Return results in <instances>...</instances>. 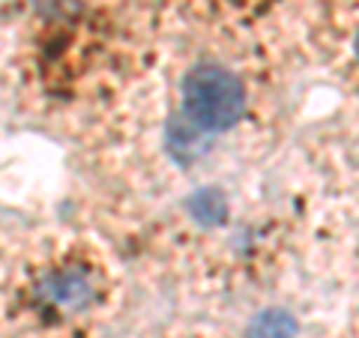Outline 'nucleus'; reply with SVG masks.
I'll return each mask as SVG.
<instances>
[{
  "label": "nucleus",
  "mask_w": 359,
  "mask_h": 338,
  "mask_svg": "<svg viewBox=\"0 0 359 338\" xmlns=\"http://www.w3.org/2000/svg\"><path fill=\"white\" fill-rule=\"evenodd\" d=\"M245 111V87L219 63H201L183 78V114L198 132L219 135L237 126Z\"/></svg>",
  "instance_id": "nucleus-1"
},
{
  "label": "nucleus",
  "mask_w": 359,
  "mask_h": 338,
  "mask_svg": "<svg viewBox=\"0 0 359 338\" xmlns=\"http://www.w3.org/2000/svg\"><path fill=\"white\" fill-rule=\"evenodd\" d=\"M297 332H299V323L285 309H266L261 314H255V320L245 330L249 338H297Z\"/></svg>",
  "instance_id": "nucleus-2"
},
{
  "label": "nucleus",
  "mask_w": 359,
  "mask_h": 338,
  "mask_svg": "<svg viewBox=\"0 0 359 338\" xmlns=\"http://www.w3.org/2000/svg\"><path fill=\"white\" fill-rule=\"evenodd\" d=\"M189 212L201 224H222L224 216H228V201H224L219 189H201L189 201Z\"/></svg>",
  "instance_id": "nucleus-3"
},
{
  "label": "nucleus",
  "mask_w": 359,
  "mask_h": 338,
  "mask_svg": "<svg viewBox=\"0 0 359 338\" xmlns=\"http://www.w3.org/2000/svg\"><path fill=\"white\" fill-rule=\"evenodd\" d=\"M48 294L57 299V302H69V306H78V302L87 299V281L81 276H54Z\"/></svg>",
  "instance_id": "nucleus-4"
},
{
  "label": "nucleus",
  "mask_w": 359,
  "mask_h": 338,
  "mask_svg": "<svg viewBox=\"0 0 359 338\" xmlns=\"http://www.w3.org/2000/svg\"><path fill=\"white\" fill-rule=\"evenodd\" d=\"M356 60H359V36H356Z\"/></svg>",
  "instance_id": "nucleus-5"
}]
</instances>
